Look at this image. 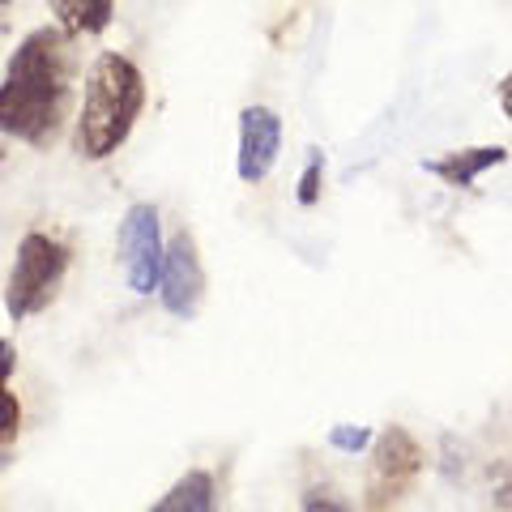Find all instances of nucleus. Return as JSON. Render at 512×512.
I'll return each mask as SVG.
<instances>
[{
	"instance_id": "4468645a",
	"label": "nucleus",
	"mask_w": 512,
	"mask_h": 512,
	"mask_svg": "<svg viewBox=\"0 0 512 512\" xmlns=\"http://www.w3.org/2000/svg\"><path fill=\"white\" fill-rule=\"evenodd\" d=\"M303 512H350L338 495L329 491H308V500H303Z\"/></svg>"
},
{
	"instance_id": "f8f14e48",
	"label": "nucleus",
	"mask_w": 512,
	"mask_h": 512,
	"mask_svg": "<svg viewBox=\"0 0 512 512\" xmlns=\"http://www.w3.org/2000/svg\"><path fill=\"white\" fill-rule=\"evenodd\" d=\"M320 180H325V154L312 150L308 167H303V180H299V205H316L320 201Z\"/></svg>"
},
{
	"instance_id": "2eb2a0df",
	"label": "nucleus",
	"mask_w": 512,
	"mask_h": 512,
	"mask_svg": "<svg viewBox=\"0 0 512 512\" xmlns=\"http://www.w3.org/2000/svg\"><path fill=\"white\" fill-rule=\"evenodd\" d=\"M13 372H18V350L9 338H0V380H9Z\"/></svg>"
},
{
	"instance_id": "7ed1b4c3",
	"label": "nucleus",
	"mask_w": 512,
	"mask_h": 512,
	"mask_svg": "<svg viewBox=\"0 0 512 512\" xmlns=\"http://www.w3.org/2000/svg\"><path fill=\"white\" fill-rule=\"evenodd\" d=\"M69 274V248L47 231L22 235L18 256H13L9 282H5V312L9 320H30L39 316L47 303L60 295V282Z\"/></svg>"
},
{
	"instance_id": "f3484780",
	"label": "nucleus",
	"mask_w": 512,
	"mask_h": 512,
	"mask_svg": "<svg viewBox=\"0 0 512 512\" xmlns=\"http://www.w3.org/2000/svg\"><path fill=\"white\" fill-rule=\"evenodd\" d=\"M9 5H13V0H0V13H5V9H9Z\"/></svg>"
},
{
	"instance_id": "0eeeda50",
	"label": "nucleus",
	"mask_w": 512,
	"mask_h": 512,
	"mask_svg": "<svg viewBox=\"0 0 512 512\" xmlns=\"http://www.w3.org/2000/svg\"><path fill=\"white\" fill-rule=\"evenodd\" d=\"M282 154V120L269 107H244L239 116V158L235 171L244 184H261Z\"/></svg>"
},
{
	"instance_id": "39448f33",
	"label": "nucleus",
	"mask_w": 512,
	"mask_h": 512,
	"mask_svg": "<svg viewBox=\"0 0 512 512\" xmlns=\"http://www.w3.org/2000/svg\"><path fill=\"white\" fill-rule=\"evenodd\" d=\"M120 261H124V278L133 295H154L158 278H163V222L150 201L128 205V214L120 218Z\"/></svg>"
},
{
	"instance_id": "1a4fd4ad",
	"label": "nucleus",
	"mask_w": 512,
	"mask_h": 512,
	"mask_svg": "<svg viewBox=\"0 0 512 512\" xmlns=\"http://www.w3.org/2000/svg\"><path fill=\"white\" fill-rule=\"evenodd\" d=\"M56 26L69 39H86V35H103L116 18V0H47Z\"/></svg>"
},
{
	"instance_id": "9d476101",
	"label": "nucleus",
	"mask_w": 512,
	"mask_h": 512,
	"mask_svg": "<svg viewBox=\"0 0 512 512\" xmlns=\"http://www.w3.org/2000/svg\"><path fill=\"white\" fill-rule=\"evenodd\" d=\"M146 512H218V487L210 470H188L175 478V487Z\"/></svg>"
},
{
	"instance_id": "20e7f679",
	"label": "nucleus",
	"mask_w": 512,
	"mask_h": 512,
	"mask_svg": "<svg viewBox=\"0 0 512 512\" xmlns=\"http://www.w3.org/2000/svg\"><path fill=\"white\" fill-rule=\"evenodd\" d=\"M427 453L406 427H384L376 444H372V461H367V483H363V500L372 508H384L414 487V478L423 474Z\"/></svg>"
},
{
	"instance_id": "423d86ee",
	"label": "nucleus",
	"mask_w": 512,
	"mask_h": 512,
	"mask_svg": "<svg viewBox=\"0 0 512 512\" xmlns=\"http://www.w3.org/2000/svg\"><path fill=\"white\" fill-rule=\"evenodd\" d=\"M158 299L171 316H197L205 299V269L197 256V239L188 231L171 235V244L163 248V278H158Z\"/></svg>"
},
{
	"instance_id": "dca6fc26",
	"label": "nucleus",
	"mask_w": 512,
	"mask_h": 512,
	"mask_svg": "<svg viewBox=\"0 0 512 512\" xmlns=\"http://www.w3.org/2000/svg\"><path fill=\"white\" fill-rule=\"evenodd\" d=\"M500 111H504V116L512 120V73H508L504 82H500Z\"/></svg>"
},
{
	"instance_id": "6e6552de",
	"label": "nucleus",
	"mask_w": 512,
	"mask_h": 512,
	"mask_svg": "<svg viewBox=\"0 0 512 512\" xmlns=\"http://www.w3.org/2000/svg\"><path fill=\"white\" fill-rule=\"evenodd\" d=\"M508 163V150L504 146H478V150H457V154H444L436 163H423L436 180H444L448 188H474L478 175L491 171V167H504Z\"/></svg>"
},
{
	"instance_id": "9b49d317",
	"label": "nucleus",
	"mask_w": 512,
	"mask_h": 512,
	"mask_svg": "<svg viewBox=\"0 0 512 512\" xmlns=\"http://www.w3.org/2000/svg\"><path fill=\"white\" fill-rule=\"evenodd\" d=\"M22 431V402L9 393V380H0V448H9Z\"/></svg>"
},
{
	"instance_id": "f03ea898",
	"label": "nucleus",
	"mask_w": 512,
	"mask_h": 512,
	"mask_svg": "<svg viewBox=\"0 0 512 512\" xmlns=\"http://www.w3.org/2000/svg\"><path fill=\"white\" fill-rule=\"evenodd\" d=\"M141 107H146V77H141V69L120 52H103L90 64L86 77V94L73 124V150L86 163L111 158L133 137Z\"/></svg>"
},
{
	"instance_id": "f257e3e1",
	"label": "nucleus",
	"mask_w": 512,
	"mask_h": 512,
	"mask_svg": "<svg viewBox=\"0 0 512 512\" xmlns=\"http://www.w3.org/2000/svg\"><path fill=\"white\" fill-rule=\"evenodd\" d=\"M73 39L60 26H39L18 43L0 82V133L35 150L56 146L73 103Z\"/></svg>"
},
{
	"instance_id": "ddd939ff",
	"label": "nucleus",
	"mask_w": 512,
	"mask_h": 512,
	"mask_svg": "<svg viewBox=\"0 0 512 512\" xmlns=\"http://www.w3.org/2000/svg\"><path fill=\"white\" fill-rule=\"evenodd\" d=\"M329 444H333V448H342V453H363V448L372 444V431L342 423V427H333V431H329Z\"/></svg>"
}]
</instances>
